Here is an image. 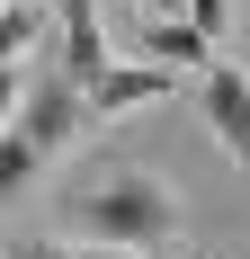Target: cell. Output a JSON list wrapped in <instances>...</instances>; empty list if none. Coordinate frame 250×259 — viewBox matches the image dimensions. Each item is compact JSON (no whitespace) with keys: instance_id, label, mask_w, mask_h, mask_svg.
<instances>
[{"instance_id":"6da1fadb","label":"cell","mask_w":250,"mask_h":259,"mask_svg":"<svg viewBox=\"0 0 250 259\" xmlns=\"http://www.w3.org/2000/svg\"><path fill=\"white\" fill-rule=\"evenodd\" d=\"M72 224L90 241H107L116 259H152V250L179 241V197H170V179H152V170H99V179H80Z\"/></svg>"},{"instance_id":"7a4b0ae2","label":"cell","mask_w":250,"mask_h":259,"mask_svg":"<svg viewBox=\"0 0 250 259\" xmlns=\"http://www.w3.org/2000/svg\"><path fill=\"white\" fill-rule=\"evenodd\" d=\"M72 125H90V116H80V80L45 54V63H36V80H27V107L9 116V134H18L36 161H54L63 143H72Z\"/></svg>"},{"instance_id":"3957f363","label":"cell","mask_w":250,"mask_h":259,"mask_svg":"<svg viewBox=\"0 0 250 259\" xmlns=\"http://www.w3.org/2000/svg\"><path fill=\"white\" fill-rule=\"evenodd\" d=\"M197 107H205V125H215V143L250 170V72H241V63H205Z\"/></svg>"},{"instance_id":"277c9868","label":"cell","mask_w":250,"mask_h":259,"mask_svg":"<svg viewBox=\"0 0 250 259\" xmlns=\"http://www.w3.org/2000/svg\"><path fill=\"white\" fill-rule=\"evenodd\" d=\"M152 99H179V72H161V63H107L80 90V116H125V107H152Z\"/></svg>"},{"instance_id":"5b68a950","label":"cell","mask_w":250,"mask_h":259,"mask_svg":"<svg viewBox=\"0 0 250 259\" xmlns=\"http://www.w3.org/2000/svg\"><path fill=\"white\" fill-rule=\"evenodd\" d=\"M143 54H161V72H188V63H215V45H205L188 18H152L143 27Z\"/></svg>"},{"instance_id":"8992f818","label":"cell","mask_w":250,"mask_h":259,"mask_svg":"<svg viewBox=\"0 0 250 259\" xmlns=\"http://www.w3.org/2000/svg\"><path fill=\"white\" fill-rule=\"evenodd\" d=\"M36 45H45V0L36 9H0V63H27Z\"/></svg>"},{"instance_id":"52a82bcc","label":"cell","mask_w":250,"mask_h":259,"mask_svg":"<svg viewBox=\"0 0 250 259\" xmlns=\"http://www.w3.org/2000/svg\"><path fill=\"white\" fill-rule=\"evenodd\" d=\"M36 170H45V161L27 152L18 134H0V206H9V197H18V188H27V179H36Z\"/></svg>"},{"instance_id":"ba28073f","label":"cell","mask_w":250,"mask_h":259,"mask_svg":"<svg viewBox=\"0 0 250 259\" xmlns=\"http://www.w3.org/2000/svg\"><path fill=\"white\" fill-rule=\"evenodd\" d=\"M188 27H197L205 45H215V36H224V27H232V0H188Z\"/></svg>"},{"instance_id":"9c48e42d","label":"cell","mask_w":250,"mask_h":259,"mask_svg":"<svg viewBox=\"0 0 250 259\" xmlns=\"http://www.w3.org/2000/svg\"><path fill=\"white\" fill-rule=\"evenodd\" d=\"M9 116H18V63H0V134H9Z\"/></svg>"},{"instance_id":"30bf717a","label":"cell","mask_w":250,"mask_h":259,"mask_svg":"<svg viewBox=\"0 0 250 259\" xmlns=\"http://www.w3.org/2000/svg\"><path fill=\"white\" fill-rule=\"evenodd\" d=\"M143 9H152V18H188V0H143Z\"/></svg>"}]
</instances>
